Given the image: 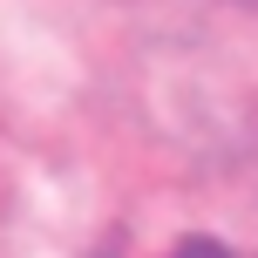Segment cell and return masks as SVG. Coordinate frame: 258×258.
I'll list each match as a JSON object with an SVG mask.
<instances>
[{
	"label": "cell",
	"instance_id": "6da1fadb",
	"mask_svg": "<svg viewBox=\"0 0 258 258\" xmlns=\"http://www.w3.org/2000/svg\"><path fill=\"white\" fill-rule=\"evenodd\" d=\"M170 258H231V251H224L218 238H183V245L170 251Z\"/></svg>",
	"mask_w": 258,
	"mask_h": 258
}]
</instances>
